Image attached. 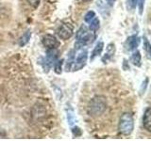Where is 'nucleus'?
<instances>
[{
    "label": "nucleus",
    "instance_id": "nucleus-1",
    "mask_svg": "<svg viewBox=\"0 0 151 141\" xmlns=\"http://www.w3.org/2000/svg\"><path fill=\"white\" fill-rule=\"evenodd\" d=\"M76 38H77V45H86V44H90L93 42V41L96 40V34L94 31H92L91 29H89V27L86 26L85 25L80 26V28L78 30L77 35H76Z\"/></svg>",
    "mask_w": 151,
    "mask_h": 141
},
{
    "label": "nucleus",
    "instance_id": "nucleus-2",
    "mask_svg": "<svg viewBox=\"0 0 151 141\" xmlns=\"http://www.w3.org/2000/svg\"><path fill=\"white\" fill-rule=\"evenodd\" d=\"M118 128H119L120 133L124 135H129L132 132H133L134 120H133V116H132L131 113L126 112L121 116Z\"/></svg>",
    "mask_w": 151,
    "mask_h": 141
},
{
    "label": "nucleus",
    "instance_id": "nucleus-3",
    "mask_svg": "<svg viewBox=\"0 0 151 141\" xmlns=\"http://www.w3.org/2000/svg\"><path fill=\"white\" fill-rule=\"evenodd\" d=\"M107 103L105 98L102 96H97L93 98L89 105V114L90 116H99L105 111Z\"/></svg>",
    "mask_w": 151,
    "mask_h": 141
},
{
    "label": "nucleus",
    "instance_id": "nucleus-4",
    "mask_svg": "<svg viewBox=\"0 0 151 141\" xmlns=\"http://www.w3.org/2000/svg\"><path fill=\"white\" fill-rule=\"evenodd\" d=\"M88 59V51L87 50H81L79 53L75 56V60L73 63V70H80L85 67Z\"/></svg>",
    "mask_w": 151,
    "mask_h": 141
},
{
    "label": "nucleus",
    "instance_id": "nucleus-5",
    "mask_svg": "<svg viewBox=\"0 0 151 141\" xmlns=\"http://www.w3.org/2000/svg\"><path fill=\"white\" fill-rule=\"evenodd\" d=\"M74 33V26L69 23H63V25H60L57 30V34L60 38L61 40L67 41L73 36Z\"/></svg>",
    "mask_w": 151,
    "mask_h": 141
},
{
    "label": "nucleus",
    "instance_id": "nucleus-6",
    "mask_svg": "<svg viewBox=\"0 0 151 141\" xmlns=\"http://www.w3.org/2000/svg\"><path fill=\"white\" fill-rule=\"evenodd\" d=\"M42 43L47 49L58 48L60 46V41L57 40V38L51 34H45L42 38Z\"/></svg>",
    "mask_w": 151,
    "mask_h": 141
},
{
    "label": "nucleus",
    "instance_id": "nucleus-7",
    "mask_svg": "<svg viewBox=\"0 0 151 141\" xmlns=\"http://www.w3.org/2000/svg\"><path fill=\"white\" fill-rule=\"evenodd\" d=\"M140 44V38L137 35H132L127 39L125 42V48L127 51H134Z\"/></svg>",
    "mask_w": 151,
    "mask_h": 141
},
{
    "label": "nucleus",
    "instance_id": "nucleus-8",
    "mask_svg": "<svg viewBox=\"0 0 151 141\" xmlns=\"http://www.w3.org/2000/svg\"><path fill=\"white\" fill-rule=\"evenodd\" d=\"M114 54H115V44L111 42V43H109L107 46L105 55L102 56V62L106 64L109 60H111L113 58Z\"/></svg>",
    "mask_w": 151,
    "mask_h": 141
},
{
    "label": "nucleus",
    "instance_id": "nucleus-9",
    "mask_svg": "<svg viewBox=\"0 0 151 141\" xmlns=\"http://www.w3.org/2000/svg\"><path fill=\"white\" fill-rule=\"evenodd\" d=\"M143 125L147 132H151V109L147 107L144 113L143 117Z\"/></svg>",
    "mask_w": 151,
    "mask_h": 141
},
{
    "label": "nucleus",
    "instance_id": "nucleus-10",
    "mask_svg": "<svg viewBox=\"0 0 151 141\" xmlns=\"http://www.w3.org/2000/svg\"><path fill=\"white\" fill-rule=\"evenodd\" d=\"M75 49H72L70 50V52L68 53V56H67V60H66V64H65V70L66 72H69L72 68L73 66V63H74V60H75Z\"/></svg>",
    "mask_w": 151,
    "mask_h": 141
},
{
    "label": "nucleus",
    "instance_id": "nucleus-11",
    "mask_svg": "<svg viewBox=\"0 0 151 141\" xmlns=\"http://www.w3.org/2000/svg\"><path fill=\"white\" fill-rule=\"evenodd\" d=\"M104 49V43L103 41H98L96 47L93 48V53H92V56H91V60H93V58H96V56H98L99 55H101L102 51Z\"/></svg>",
    "mask_w": 151,
    "mask_h": 141
},
{
    "label": "nucleus",
    "instance_id": "nucleus-12",
    "mask_svg": "<svg viewBox=\"0 0 151 141\" xmlns=\"http://www.w3.org/2000/svg\"><path fill=\"white\" fill-rule=\"evenodd\" d=\"M30 38H31V31L30 29H28L24 33L23 36L20 38V40H19V46L24 47L25 45H27L28 43V41H29Z\"/></svg>",
    "mask_w": 151,
    "mask_h": 141
},
{
    "label": "nucleus",
    "instance_id": "nucleus-13",
    "mask_svg": "<svg viewBox=\"0 0 151 141\" xmlns=\"http://www.w3.org/2000/svg\"><path fill=\"white\" fill-rule=\"evenodd\" d=\"M131 62L136 67H141L142 65V56L138 50H134V53L131 56Z\"/></svg>",
    "mask_w": 151,
    "mask_h": 141
},
{
    "label": "nucleus",
    "instance_id": "nucleus-14",
    "mask_svg": "<svg viewBox=\"0 0 151 141\" xmlns=\"http://www.w3.org/2000/svg\"><path fill=\"white\" fill-rule=\"evenodd\" d=\"M88 24H89V26H88L89 29H91L92 31H94V32L97 31L99 29V26H99L100 25V22H99V19L96 16L94 17L93 20L90 21Z\"/></svg>",
    "mask_w": 151,
    "mask_h": 141
},
{
    "label": "nucleus",
    "instance_id": "nucleus-15",
    "mask_svg": "<svg viewBox=\"0 0 151 141\" xmlns=\"http://www.w3.org/2000/svg\"><path fill=\"white\" fill-rule=\"evenodd\" d=\"M63 59L60 60H56L54 63V72L57 74H60L63 73V70H61V67H63Z\"/></svg>",
    "mask_w": 151,
    "mask_h": 141
},
{
    "label": "nucleus",
    "instance_id": "nucleus-16",
    "mask_svg": "<svg viewBox=\"0 0 151 141\" xmlns=\"http://www.w3.org/2000/svg\"><path fill=\"white\" fill-rule=\"evenodd\" d=\"M144 49L146 52L147 58H150V49H151V47H150V43H149V41L147 40V38H146L145 36H144Z\"/></svg>",
    "mask_w": 151,
    "mask_h": 141
},
{
    "label": "nucleus",
    "instance_id": "nucleus-17",
    "mask_svg": "<svg viewBox=\"0 0 151 141\" xmlns=\"http://www.w3.org/2000/svg\"><path fill=\"white\" fill-rule=\"evenodd\" d=\"M94 17H96V12L93 11H88L86 14H85L84 21L86 22V23H89L91 20H93Z\"/></svg>",
    "mask_w": 151,
    "mask_h": 141
},
{
    "label": "nucleus",
    "instance_id": "nucleus-18",
    "mask_svg": "<svg viewBox=\"0 0 151 141\" xmlns=\"http://www.w3.org/2000/svg\"><path fill=\"white\" fill-rule=\"evenodd\" d=\"M147 84H148V78H145V80L143 82L142 84V87H141V89H140V94L141 95H143L145 93V89H146V87H147Z\"/></svg>",
    "mask_w": 151,
    "mask_h": 141
},
{
    "label": "nucleus",
    "instance_id": "nucleus-19",
    "mask_svg": "<svg viewBox=\"0 0 151 141\" xmlns=\"http://www.w3.org/2000/svg\"><path fill=\"white\" fill-rule=\"evenodd\" d=\"M145 0H138V4H139V13L143 14L144 11V7H145Z\"/></svg>",
    "mask_w": 151,
    "mask_h": 141
},
{
    "label": "nucleus",
    "instance_id": "nucleus-20",
    "mask_svg": "<svg viewBox=\"0 0 151 141\" xmlns=\"http://www.w3.org/2000/svg\"><path fill=\"white\" fill-rule=\"evenodd\" d=\"M27 1L28 2V4L31 5L33 8H37L38 6H39L41 0H27Z\"/></svg>",
    "mask_w": 151,
    "mask_h": 141
},
{
    "label": "nucleus",
    "instance_id": "nucleus-21",
    "mask_svg": "<svg viewBox=\"0 0 151 141\" xmlns=\"http://www.w3.org/2000/svg\"><path fill=\"white\" fill-rule=\"evenodd\" d=\"M72 132L75 136H79L81 135V130H80L78 127H74V128L72 129Z\"/></svg>",
    "mask_w": 151,
    "mask_h": 141
},
{
    "label": "nucleus",
    "instance_id": "nucleus-22",
    "mask_svg": "<svg viewBox=\"0 0 151 141\" xmlns=\"http://www.w3.org/2000/svg\"><path fill=\"white\" fill-rule=\"evenodd\" d=\"M67 120H68V122H69L70 125H72L74 122H75V118H74V115L72 114V113H68Z\"/></svg>",
    "mask_w": 151,
    "mask_h": 141
},
{
    "label": "nucleus",
    "instance_id": "nucleus-23",
    "mask_svg": "<svg viewBox=\"0 0 151 141\" xmlns=\"http://www.w3.org/2000/svg\"><path fill=\"white\" fill-rule=\"evenodd\" d=\"M115 1H116V0H107V2H108L109 5H110V6H113L114 3H115Z\"/></svg>",
    "mask_w": 151,
    "mask_h": 141
},
{
    "label": "nucleus",
    "instance_id": "nucleus-24",
    "mask_svg": "<svg viewBox=\"0 0 151 141\" xmlns=\"http://www.w3.org/2000/svg\"><path fill=\"white\" fill-rule=\"evenodd\" d=\"M131 4H132V7L135 8L138 4V0H131Z\"/></svg>",
    "mask_w": 151,
    "mask_h": 141
},
{
    "label": "nucleus",
    "instance_id": "nucleus-25",
    "mask_svg": "<svg viewBox=\"0 0 151 141\" xmlns=\"http://www.w3.org/2000/svg\"><path fill=\"white\" fill-rule=\"evenodd\" d=\"M84 1H91V0H84Z\"/></svg>",
    "mask_w": 151,
    "mask_h": 141
}]
</instances>
